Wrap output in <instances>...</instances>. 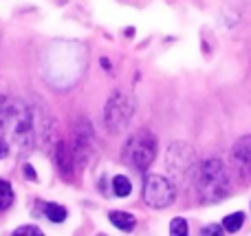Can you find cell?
Returning a JSON list of instances; mask_svg holds the SVG:
<instances>
[{
  "instance_id": "18",
  "label": "cell",
  "mask_w": 251,
  "mask_h": 236,
  "mask_svg": "<svg viewBox=\"0 0 251 236\" xmlns=\"http://www.w3.org/2000/svg\"><path fill=\"white\" fill-rule=\"evenodd\" d=\"M9 155V139L7 137H0V159H4Z\"/></svg>"
},
{
  "instance_id": "7",
  "label": "cell",
  "mask_w": 251,
  "mask_h": 236,
  "mask_svg": "<svg viewBox=\"0 0 251 236\" xmlns=\"http://www.w3.org/2000/svg\"><path fill=\"white\" fill-rule=\"evenodd\" d=\"M229 159H231V166H234L236 175L245 184L251 181V135H245L236 141L234 148H231Z\"/></svg>"
},
{
  "instance_id": "15",
  "label": "cell",
  "mask_w": 251,
  "mask_h": 236,
  "mask_svg": "<svg viewBox=\"0 0 251 236\" xmlns=\"http://www.w3.org/2000/svg\"><path fill=\"white\" fill-rule=\"evenodd\" d=\"M190 234V228H187V221L183 216H176V219L170 221V236H187Z\"/></svg>"
},
{
  "instance_id": "10",
  "label": "cell",
  "mask_w": 251,
  "mask_h": 236,
  "mask_svg": "<svg viewBox=\"0 0 251 236\" xmlns=\"http://www.w3.org/2000/svg\"><path fill=\"white\" fill-rule=\"evenodd\" d=\"M40 210H42V214L47 216L51 223H64L66 216H69L66 208L60 206V203H40Z\"/></svg>"
},
{
  "instance_id": "8",
  "label": "cell",
  "mask_w": 251,
  "mask_h": 236,
  "mask_svg": "<svg viewBox=\"0 0 251 236\" xmlns=\"http://www.w3.org/2000/svg\"><path fill=\"white\" fill-rule=\"evenodd\" d=\"M53 157H55V166L60 170V175L64 177L66 181H71L75 177V155H73V148L69 144H62L57 141V146L53 148Z\"/></svg>"
},
{
  "instance_id": "13",
  "label": "cell",
  "mask_w": 251,
  "mask_h": 236,
  "mask_svg": "<svg viewBox=\"0 0 251 236\" xmlns=\"http://www.w3.org/2000/svg\"><path fill=\"white\" fill-rule=\"evenodd\" d=\"M113 192H115V197H122V199L132 192V184H130L128 177H124V175L115 177L113 179Z\"/></svg>"
},
{
  "instance_id": "16",
  "label": "cell",
  "mask_w": 251,
  "mask_h": 236,
  "mask_svg": "<svg viewBox=\"0 0 251 236\" xmlns=\"http://www.w3.org/2000/svg\"><path fill=\"white\" fill-rule=\"evenodd\" d=\"M11 236H44V232L38 225H20L11 232Z\"/></svg>"
},
{
  "instance_id": "5",
  "label": "cell",
  "mask_w": 251,
  "mask_h": 236,
  "mask_svg": "<svg viewBox=\"0 0 251 236\" xmlns=\"http://www.w3.org/2000/svg\"><path fill=\"white\" fill-rule=\"evenodd\" d=\"M71 148H73L75 161L79 166H88V161L95 159V132H93V124L86 117H77V122L73 124V146Z\"/></svg>"
},
{
  "instance_id": "12",
  "label": "cell",
  "mask_w": 251,
  "mask_h": 236,
  "mask_svg": "<svg viewBox=\"0 0 251 236\" xmlns=\"http://www.w3.org/2000/svg\"><path fill=\"white\" fill-rule=\"evenodd\" d=\"M243 223H245V212H234V214H227L221 225L225 228V232L236 234V232H240Z\"/></svg>"
},
{
  "instance_id": "19",
  "label": "cell",
  "mask_w": 251,
  "mask_h": 236,
  "mask_svg": "<svg viewBox=\"0 0 251 236\" xmlns=\"http://www.w3.org/2000/svg\"><path fill=\"white\" fill-rule=\"evenodd\" d=\"M25 175L29 177V181H35V179H38V177H35V172H33V168H31V166H25Z\"/></svg>"
},
{
  "instance_id": "11",
  "label": "cell",
  "mask_w": 251,
  "mask_h": 236,
  "mask_svg": "<svg viewBox=\"0 0 251 236\" xmlns=\"http://www.w3.org/2000/svg\"><path fill=\"white\" fill-rule=\"evenodd\" d=\"M13 97L11 93L4 91V86L0 84V131L4 128V124H7V117H9V110H11V104H13Z\"/></svg>"
},
{
  "instance_id": "6",
  "label": "cell",
  "mask_w": 251,
  "mask_h": 236,
  "mask_svg": "<svg viewBox=\"0 0 251 236\" xmlns=\"http://www.w3.org/2000/svg\"><path fill=\"white\" fill-rule=\"evenodd\" d=\"M165 161H168V168L176 175H183V172L192 170L196 163V153L187 141H172L168 146V153H165Z\"/></svg>"
},
{
  "instance_id": "14",
  "label": "cell",
  "mask_w": 251,
  "mask_h": 236,
  "mask_svg": "<svg viewBox=\"0 0 251 236\" xmlns=\"http://www.w3.org/2000/svg\"><path fill=\"white\" fill-rule=\"evenodd\" d=\"M13 203V188L9 181L0 179V212H4L7 208H11Z\"/></svg>"
},
{
  "instance_id": "9",
  "label": "cell",
  "mask_w": 251,
  "mask_h": 236,
  "mask_svg": "<svg viewBox=\"0 0 251 236\" xmlns=\"http://www.w3.org/2000/svg\"><path fill=\"white\" fill-rule=\"evenodd\" d=\"M108 221L117 230H122V232H126V234L132 232V230L137 228V219H134V214H130V212H124V210L108 212Z\"/></svg>"
},
{
  "instance_id": "1",
  "label": "cell",
  "mask_w": 251,
  "mask_h": 236,
  "mask_svg": "<svg viewBox=\"0 0 251 236\" xmlns=\"http://www.w3.org/2000/svg\"><path fill=\"white\" fill-rule=\"evenodd\" d=\"M192 184L203 203H221L231 194V177L218 157H209L192 168Z\"/></svg>"
},
{
  "instance_id": "20",
  "label": "cell",
  "mask_w": 251,
  "mask_h": 236,
  "mask_svg": "<svg viewBox=\"0 0 251 236\" xmlns=\"http://www.w3.org/2000/svg\"><path fill=\"white\" fill-rule=\"evenodd\" d=\"M100 236H106V234H100Z\"/></svg>"
},
{
  "instance_id": "3",
  "label": "cell",
  "mask_w": 251,
  "mask_h": 236,
  "mask_svg": "<svg viewBox=\"0 0 251 236\" xmlns=\"http://www.w3.org/2000/svg\"><path fill=\"white\" fill-rule=\"evenodd\" d=\"M134 115V97L132 93L124 91V88H117V91L110 93V97L104 104V124L106 131L117 135V132H124L128 128L130 119Z\"/></svg>"
},
{
  "instance_id": "4",
  "label": "cell",
  "mask_w": 251,
  "mask_h": 236,
  "mask_svg": "<svg viewBox=\"0 0 251 236\" xmlns=\"http://www.w3.org/2000/svg\"><path fill=\"white\" fill-rule=\"evenodd\" d=\"M141 197L146 201V206L154 208V210H163L170 208L176 199V190L174 184L163 175H146L141 184Z\"/></svg>"
},
{
  "instance_id": "2",
  "label": "cell",
  "mask_w": 251,
  "mask_h": 236,
  "mask_svg": "<svg viewBox=\"0 0 251 236\" xmlns=\"http://www.w3.org/2000/svg\"><path fill=\"white\" fill-rule=\"evenodd\" d=\"M124 159L132 170L146 172L152 166V161L156 159V139L150 131L141 128V131L132 132L126 139L124 146Z\"/></svg>"
},
{
  "instance_id": "17",
  "label": "cell",
  "mask_w": 251,
  "mask_h": 236,
  "mask_svg": "<svg viewBox=\"0 0 251 236\" xmlns=\"http://www.w3.org/2000/svg\"><path fill=\"white\" fill-rule=\"evenodd\" d=\"M201 236H225V228L218 223H209L201 230Z\"/></svg>"
}]
</instances>
